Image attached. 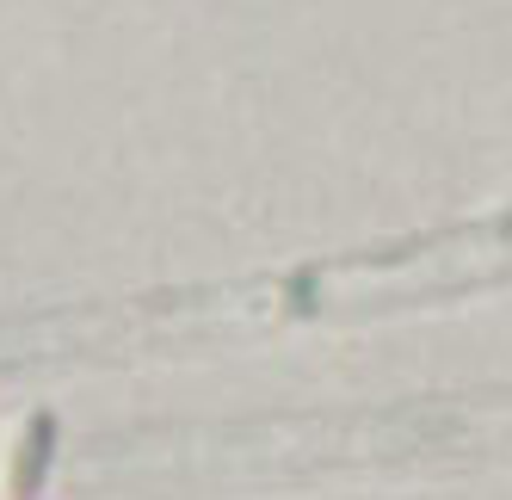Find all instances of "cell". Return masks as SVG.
Listing matches in <instances>:
<instances>
[{"label": "cell", "mask_w": 512, "mask_h": 500, "mask_svg": "<svg viewBox=\"0 0 512 500\" xmlns=\"http://www.w3.org/2000/svg\"><path fill=\"white\" fill-rule=\"evenodd\" d=\"M44 463H50V420L31 414L13 426L7 451H0V500H31L44 482Z\"/></svg>", "instance_id": "cell-1"}]
</instances>
